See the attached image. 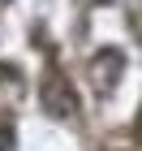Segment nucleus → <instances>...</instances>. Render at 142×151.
I'll use <instances>...</instances> for the list:
<instances>
[{"instance_id":"20e7f679","label":"nucleus","mask_w":142,"mask_h":151,"mask_svg":"<svg viewBox=\"0 0 142 151\" xmlns=\"http://www.w3.org/2000/svg\"><path fill=\"white\" fill-rule=\"evenodd\" d=\"M133 138H142V108H138V121H133Z\"/></svg>"},{"instance_id":"7ed1b4c3","label":"nucleus","mask_w":142,"mask_h":151,"mask_svg":"<svg viewBox=\"0 0 142 151\" xmlns=\"http://www.w3.org/2000/svg\"><path fill=\"white\" fill-rule=\"evenodd\" d=\"M13 142H17V134H13V116L0 112V151H13Z\"/></svg>"},{"instance_id":"f03ea898","label":"nucleus","mask_w":142,"mask_h":151,"mask_svg":"<svg viewBox=\"0 0 142 151\" xmlns=\"http://www.w3.org/2000/svg\"><path fill=\"white\" fill-rule=\"evenodd\" d=\"M121 73H125V52H121V47H103V52H95V56H91V82H95V91H99V95L116 91Z\"/></svg>"},{"instance_id":"f257e3e1","label":"nucleus","mask_w":142,"mask_h":151,"mask_svg":"<svg viewBox=\"0 0 142 151\" xmlns=\"http://www.w3.org/2000/svg\"><path fill=\"white\" fill-rule=\"evenodd\" d=\"M39 104H43V112H47V116H56V121L78 116V95H73L69 78L60 73L56 52H47V69H43V78H39Z\"/></svg>"}]
</instances>
